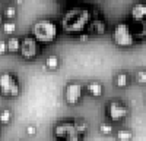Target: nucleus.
I'll use <instances>...</instances> for the list:
<instances>
[{
	"label": "nucleus",
	"mask_w": 146,
	"mask_h": 141,
	"mask_svg": "<svg viewBox=\"0 0 146 141\" xmlns=\"http://www.w3.org/2000/svg\"><path fill=\"white\" fill-rule=\"evenodd\" d=\"M91 22V12L83 7H72L62 18V27L67 32L82 31Z\"/></svg>",
	"instance_id": "f257e3e1"
},
{
	"label": "nucleus",
	"mask_w": 146,
	"mask_h": 141,
	"mask_svg": "<svg viewBox=\"0 0 146 141\" xmlns=\"http://www.w3.org/2000/svg\"><path fill=\"white\" fill-rule=\"evenodd\" d=\"M57 23L53 19L48 18H41L34 22L32 25V35L38 40L40 43H50L57 37Z\"/></svg>",
	"instance_id": "f03ea898"
},
{
	"label": "nucleus",
	"mask_w": 146,
	"mask_h": 141,
	"mask_svg": "<svg viewBox=\"0 0 146 141\" xmlns=\"http://www.w3.org/2000/svg\"><path fill=\"white\" fill-rule=\"evenodd\" d=\"M113 40L120 47H131L135 43V34L129 23L118 22L113 30Z\"/></svg>",
	"instance_id": "7ed1b4c3"
},
{
	"label": "nucleus",
	"mask_w": 146,
	"mask_h": 141,
	"mask_svg": "<svg viewBox=\"0 0 146 141\" xmlns=\"http://www.w3.org/2000/svg\"><path fill=\"white\" fill-rule=\"evenodd\" d=\"M54 135L62 141H80V132L78 131L76 124L73 122H60L54 128Z\"/></svg>",
	"instance_id": "20e7f679"
},
{
	"label": "nucleus",
	"mask_w": 146,
	"mask_h": 141,
	"mask_svg": "<svg viewBox=\"0 0 146 141\" xmlns=\"http://www.w3.org/2000/svg\"><path fill=\"white\" fill-rule=\"evenodd\" d=\"M0 93L6 97H15L19 94V82L15 74L12 72L0 74Z\"/></svg>",
	"instance_id": "39448f33"
},
{
	"label": "nucleus",
	"mask_w": 146,
	"mask_h": 141,
	"mask_svg": "<svg viewBox=\"0 0 146 141\" xmlns=\"http://www.w3.org/2000/svg\"><path fill=\"white\" fill-rule=\"evenodd\" d=\"M127 113H129L127 106L120 100H113V101H110L107 104V116L114 122H118L121 119H124V117L127 116Z\"/></svg>",
	"instance_id": "423d86ee"
},
{
	"label": "nucleus",
	"mask_w": 146,
	"mask_h": 141,
	"mask_svg": "<svg viewBox=\"0 0 146 141\" xmlns=\"http://www.w3.org/2000/svg\"><path fill=\"white\" fill-rule=\"evenodd\" d=\"M21 53L23 57L27 59H32L38 53V40L31 35L23 37V40L21 41Z\"/></svg>",
	"instance_id": "0eeeda50"
},
{
	"label": "nucleus",
	"mask_w": 146,
	"mask_h": 141,
	"mask_svg": "<svg viewBox=\"0 0 146 141\" xmlns=\"http://www.w3.org/2000/svg\"><path fill=\"white\" fill-rule=\"evenodd\" d=\"M82 97V85L79 82H70L66 87V100L70 104H75Z\"/></svg>",
	"instance_id": "6e6552de"
},
{
	"label": "nucleus",
	"mask_w": 146,
	"mask_h": 141,
	"mask_svg": "<svg viewBox=\"0 0 146 141\" xmlns=\"http://www.w3.org/2000/svg\"><path fill=\"white\" fill-rule=\"evenodd\" d=\"M131 18L135 21L146 19V3H136L131 7Z\"/></svg>",
	"instance_id": "1a4fd4ad"
},
{
	"label": "nucleus",
	"mask_w": 146,
	"mask_h": 141,
	"mask_svg": "<svg viewBox=\"0 0 146 141\" xmlns=\"http://www.w3.org/2000/svg\"><path fill=\"white\" fill-rule=\"evenodd\" d=\"M86 90H88V93L91 94V96H94V97H100V96H102L104 87H102L101 82H98V81H92V82H89V84L86 85Z\"/></svg>",
	"instance_id": "9d476101"
},
{
	"label": "nucleus",
	"mask_w": 146,
	"mask_h": 141,
	"mask_svg": "<svg viewBox=\"0 0 146 141\" xmlns=\"http://www.w3.org/2000/svg\"><path fill=\"white\" fill-rule=\"evenodd\" d=\"M89 30L92 32H96V34H102L105 31V23L102 19H92L89 22Z\"/></svg>",
	"instance_id": "9b49d317"
},
{
	"label": "nucleus",
	"mask_w": 146,
	"mask_h": 141,
	"mask_svg": "<svg viewBox=\"0 0 146 141\" xmlns=\"http://www.w3.org/2000/svg\"><path fill=\"white\" fill-rule=\"evenodd\" d=\"M136 23V28L133 30V34L135 37H146V19L145 21H135Z\"/></svg>",
	"instance_id": "f8f14e48"
},
{
	"label": "nucleus",
	"mask_w": 146,
	"mask_h": 141,
	"mask_svg": "<svg viewBox=\"0 0 146 141\" xmlns=\"http://www.w3.org/2000/svg\"><path fill=\"white\" fill-rule=\"evenodd\" d=\"M7 49H9V52H13V53L21 50V40L18 37H10L7 40Z\"/></svg>",
	"instance_id": "ddd939ff"
},
{
	"label": "nucleus",
	"mask_w": 146,
	"mask_h": 141,
	"mask_svg": "<svg viewBox=\"0 0 146 141\" xmlns=\"http://www.w3.org/2000/svg\"><path fill=\"white\" fill-rule=\"evenodd\" d=\"M58 63H60L58 56H56V54H50V56H47V59H45V66L50 68V69H57Z\"/></svg>",
	"instance_id": "4468645a"
},
{
	"label": "nucleus",
	"mask_w": 146,
	"mask_h": 141,
	"mask_svg": "<svg viewBox=\"0 0 146 141\" xmlns=\"http://www.w3.org/2000/svg\"><path fill=\"white\" fill-rule=\"evenodd\" d=\"M115 84H117V87H126L127 84H129V75L126 74V72H120V74H117V77H115Z\"/></svg>",
	"instance_id": "2eb2a0df"
},
{
	"label": "nucleus",
	"mask_w": 146,
	"mask_h": 141,
	"mask_svg": "<svg viewBox=\"0 0 146 141\" xmlns=\"http://www.w3.org/2000/svg\"><path fill=\"white\" fill-rule=\"evenodd\" d=\"M133 138V132L130 129H120L117 132V140L118 141H131Z\"/></svg>",
	"instance_id": "dca6fc26"
},
{
	"label": "nucleus",
	"mask_w": 146,
	"mask_h": 141,
	"mask_svg": "<svg viewBox=\"0 0 146 141\" xmlns=\"http://www.w3.org/2000/svg\"><path fill=\"white\" fill-rule=\"evenodd\" d=\"M3 31L6 34H13L16 31V23L12 22V21H7V22H3Z\"/></svg>",
	"instance_id": "f3484780"
},
{
	"label": "nucleus",
	"mask_w": 146,
	"mask_h": 141,
	"mask_svg": "<svg viewBox=\"0 0 146 141\" xmlns=\"http://www.w3.org/2000/svg\"><path fill=\"white\" fill-rule=\"evenodd\" d=\"M135 78H136V81L139 82V84H146V70H145V69L137 70L136 75H135Z\"/></svg>",
	"instance_id": "a211bd4d"
},
{
	"label": "nucleus",
	"mask_w": 146,
	"mask_h": 141,
	"mask_svg": "<svg viewBox=\"0 0 146 141\" xmlns=\"http://www.w3.org/2000/svg\"><path fill=\"white\" fill-rule=\"evenodd\" d=\"M10 121V110L9 109H3L0 112V122L2 124H7Z\"/></svg>",
	"instance_id": "6ab92c4d"
},
{
	"label": "nucleus",
	"mask_w": 146,
	"mask_h": 141,
	"mask_svg": "<svg viewBox=\"0 0 146 141\" xmlns=\"http://www.w3.org/2000/svg\"><path fill=\"white\" fill-rule=\"evenodd\" d=\"M100 131L102 132V134H111L113 132V126L111 125H110V124H101L100 125Z\"/></svg>",
	"instance_id": "aec40b11"
},
{
	"label": "nucleus",
	"mask_w": 146,
	"mask_h": 141,
	"mask_svg": "<svg viewBox=\"0 0 146 141\" xmlns=\"http://www.w3.org/2000/svg\"><path fill=\"white\" fill-rule=\"evenodd\" d=\"M5 15H6L7 18H13V16L16 15V9H15V6H7V7L5 9Z\"/></svg>",
	"instance_id": "412c9836"
},
{
	"label": "nucleus",
	"mask_w": 146,
	"mask_h": 141,
	"mask_svg": "<svg viewBox=\"0 0 146 141\" xmlns=\"http://www.w3.org/2000/svg\"><path fill=\"white\" fill-rule=\"evenodd\" d=\"M76 128H78V131L80 134H85V132H86V129H88V125L85 122H76Z\"/></svg>",
	"instance_id": "4be33fe9"
},
{
	"label": "nucleus",
	"mask_w": 146,
	"mask_h": 141,
	"mask_svg": "<svg viewBox=\"0 0 146 141\" xmlns=\"http://www.w3.org/2000/svg\"><path fill=\"white\" fill-rule=\"evenodd\" d=\"M9 49H7V41H3V40H0V54H3L6 53Z\"/></svg>",
	"instance_id": "5701e85b"
},
{
	"label": "nucleus",
	"mask_w": 146,
	"mask_h": 141,
	"mask_svg": "<svg viewBox=\"0 0 146 141\" xmlns=\"http://www.w3.org/2000/svg\"><path fill=\"white\" fill-rule=\"evenodd\" d=\"M27 132H28V134H31V135H34V134H35V126L29 125V126L27 128Z\"/></svg>",
	"instance_id": "b1692460"
},
{
	"label": "nucleus",
	"mask_w": 146,
	"mask_h": 141,
	"mask_svg": "<svg viewBox=\"0 0 146 141\" xmlns=\"http://www.w3.org/2000/svg\"><path fill=\"white\" fill-rule=\"evenodd\" d=\"M0 23H2V13H0Z\"/></svg>",
	"instance_id": "393cba45"
},
{
	"label": "nucleus",
	"mask_w": 146,
	"mask_h": 141,
	"mask_svg": "<svg viewBox=\"0 0 146 141\" xmlns=\"http://www.w3.org/2000/svg\"><path fill=\"white\" fill-rule=\"evenodd\" d=\"M5 2H6V0H5Z\"/></svg>",
	"instance_id": "a878e982"
}]
</instances>
